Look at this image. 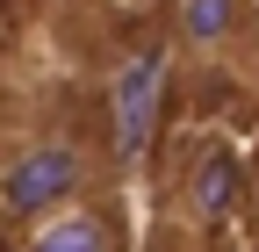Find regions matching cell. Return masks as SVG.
Returning <instances> with one entry per match:
<instances>
[{
  "label": "cell",
  "instance_id": "6da1fadb",
  "mask_svg": "<svg viewBox=\"0 0 259 252\" xmlns=\"http://www.w3.org/2000/svg\"><path fill=\"white\" fill-rule=\"evenodd\" d=\"M94 187H101V151L79 130H36L0 166V216H15L22 231H36L51 216H65V209H87Z\"/></svg>",
  "mask_w": 259,
  "mask_h": 252
},
{
  "label": "cell",
  "instance_id": "7a4b0ae2",
  "mask_svg": "<svg viewBox=\"0 0 259 252\" xmlns=\"http://www.w3.org/2000/svg\"><path fill=\"white\" fill-rule=\"evenodd\" d=\"M245 29H252L245 0H173L166 8V51L187 72H216V65L238 58Z\"/></svg>",
  "mask_w": 259,
  "mask_h": 252
},
{
  "label": "cell",
  "instance_id": "3957f363",
  "mask_svg": "<svg viewBox=\"0 0 259 252\" xmlns=\"http://www.w3.org/2000/svg\"><path fill=\"white\" fill-rule=\"evenodd\" d=\"M238 187H245L238 151L223 144V137H194V144H187V159L173 166V202H166V209H180L187 224H202V231L216 238V231H223V216L238 209Z\"/></svg>",
  "mask_w": 259,
  "mask_h": 252
},
{
  "label": "cell",
  "instance_id": "277c9868",
  "mask_svg": "<svg viewBox=\"0 0 259 252\" xmlns=\"http://www.w3.org/2000/svg\"><path fill=\"white\" fill-rule=\"evenodd\" d=\"M166 72H173V51H137L115 65V87H108V108H115V151L122 159H144L151 151V130H158V108H166Z\"/></svg>",
  "mask_w": 259,
  "mask_h": 252
},
{
  "label": "cell",
  "instance_id": "5b68a950",
  "mask_svg": "<svg viewBox=\"0 0 259 252\" xmlns=\"http://www.w3.org/2000/svg\"><path fill=\"white\" fill-rule=\"evenodd\" d=\"M130 245L137 238H122L115 216L101 202H87V209H65V216H51V224H36L22 252H130Z\"/></svg>",
  "mask_w": 259,
  "mask_h": 252
},
{
  "label": "cell",
  "instance_id": "8992f818",
  "mask_svg": "<svg viewBox=\"0 0 259 252\" xmlns=\"http://www.w3.org/2000/svg\"><path fill=\"white\" fill-rule=\"evenodd\" d=\"M130 252H216V238L202 224H187L180 209H158V216L137 224V245H130Z\"/></svg>",
  "mask_w": 259,
  "mask_h": 252
}]
</instances>
